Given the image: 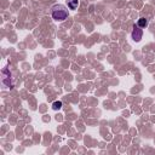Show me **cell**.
I'll use <instances>...</instances> for the list:
<instances>
[{
	"label": "cell",
	"mask_w": 155,
	"mask_h": 155,
	"mask_svg": "<svg viewBox=\"0 0 155 155\" xmlns=\"http://www.w3.org/2000/svg\"><path fill=\"white\" fill-rule=\"evenodd\" d=\"M51 10H52V11H51L52 18H53L55 21H57V22H62V21H64V19H67V17H68V15H69L67 7H65L64 5H62V4H58V5L52 6Z\"/></svg>",
	"instance_id": "cell-1"
},
{
	"label": "cell",
	"mask_w": 155,
	"mask_h": 155,
	"mask_svg": "<svg viewBox=\"0 0 155 155\" xmlns=\"http://www.w3.org/2000/svg\"><path fill=\"white\" fill-rule=\"evenodd\" d=\"M3 75H4V79H3L4 84H5L7 87L12 88V87H14V85L9 81V79H11V73L9 72V69H7V68H4V69H3Z\"/></svg>",
	"instance_id": "cell-3"
},
{
	"label": "cell",
	"mask_w": 155,
	"mask_h": 155,
	"mask_svg": "<svg viewBox=\"0 0 155 155\" xmlns=\"http://www.w3.org/2000/svg\"><path fill=\"white\" fill-rule=\"evenodd\" d=\"M137 26H138V27H141V28H146V27L148 26V19H146L144 17L139 18V19H138V22H137Z\"/></svg>",
	"instance_id": "cell-5"
},
{
	"label": "cell",
	"mask_w": 155,
	"mask_h": 155,
	"mask_svg": "<svg viewBox=\"0 0 155 155\" xmlns=\"http://www.w3.org/2000/svg\"><path fill=\"white\" fill-rule=\"evenodd\" d=\"M62 108V102L61 101H55L52 103V109L53 110H60Z\"/></svg>",
	"instance_id": "cell-6"
},
{
	"label": "cell",
	"mask_w": 155,
	"mask_h": 155,
	"mask_svg": "<svg viewBox=\"0 0 155 155\" xmlns=\"http://www.w3.org/2000/svg\"><path fill=\"white\" fill-rule=\"evenodd\" d=\"M142 37H143V32H142L141 27H138L137 24H135L133 30H132V39H133L136 42H138V41H141Z\"/></svg>",
	"instance_id": "cell-2"
},
{
	"label": "cell",
	"mask_w": 155,
	"mask_h": 155,
	"mask_svg": "<svg viewBox=\"0 0 155 155\" xmlns=\"http://www.w3.org/2000/svg\"><path fill=\"white\" fill-rule=\"evenodd\" d=\"M67 5L70 10H75L79 6V0H67Z\"/></svg>",
	"instance_id": "cell-4"
}]
</instances>
